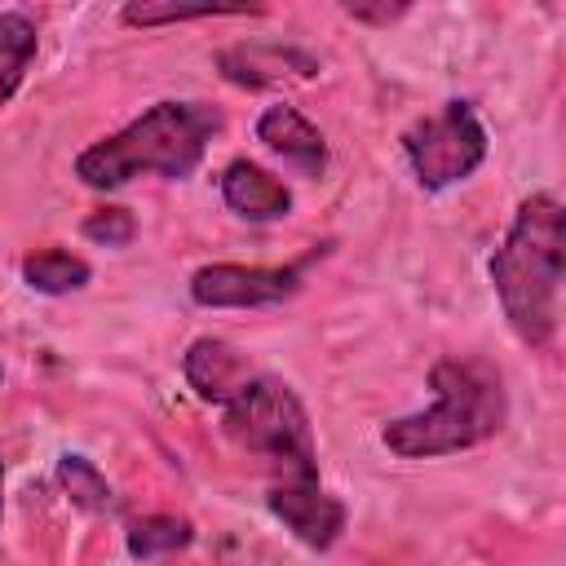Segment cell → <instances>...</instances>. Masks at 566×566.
I'll return each instance as SVG.
<instances>
[{"label": "cell", "mask_w": 566, "mask_h": 566, "mask_svg": "<svg viewBox=\"0 0 566 566\" xmlns=\"http://www.w3.org/2000/svg\"><path fill=\"white\" fill-rule=\"evenodd\" d=\"M217 190H221V203L243 221H283L292 212V190L252 159L226 164V172L217 177Z\"/></svg>", "instance_id": "9"}, {"label": "cell", "mask_w": 566, "mask_h": 566, "mask_svg": "<svg viewBox=\"0 0 566 566\" xmlns=\"http://www.w3.org/2000/svg\"><path fill=\"white\" fill-rule=\"evenodd\" d=\"M226 128L221 111L208 102H155L119 133L93 142L75 155V177L93 190H119L133 177H168L181 181L199 168L208 142Z\"/></svg>", "instance_id": "2"}, {"label": "cell", "mask_w": 566, "mask_h": 566, "mask_svg": "<svg viewBox=\"0 0 566 566\" xmlns=\"http://www.w3.org/2000/svg\"><path fill=\"white\" fill-rule=\"evenodd\" d=\"M354 22H371V27H389V22H398L402 13H407V4H363V0H345L340 4Z\"/></svg>", "instance_id": "18"}, {"label": "cell", "mask_w": 566, "mask_h": 566, "mask_svg": "<svg viewBox=\"0 0 566 566\" xmlns=\"http://www.w3.org/2000/svg\"><path fill=\"white\" fill-rule=\"evenodd\" d=\"M181 371H186L190 389H195L203 402H217V407H226V402L256 376V371L248 367V358H243L234 345L217 340V336H199V340L186 349Z\"/></svg>", "instance_id": "11"}, {"label": "cell", "mask_w": 566, "mask_h": 566, "mask_svg": "<svg viewBox=\"0 0 566 566\" xmlns=\"http://www.w3.org/2000/svg\"><path fill=\"white\" fill-rule=\"evenodd\" d=\"M486 150H491L486 128H482L473 102H464V97L442 102L438 115H424L402 133V155L424 190H447V186L473 177L482 168Z\"/></svg>", "instance_id": "5"}, {"label": "cell", "mask_w": 566, "mask_h": 566, "mask_svg": "<svg viewBox=\"0 0 566 566\" xmlns=\"http://www.w3.org/2000/svg\"><path fill=\"white\" fill-rule=\"evenodd\" d=\"M265 509L314 553H327L345 531V504L318 486V478H287L270 486Z\"/></svg>", "instance_id": "7"}, {"label": "cell", "mask_w": 566, "mask_h": 566, "mask_svg": "<svg viewBox=\"0 0 566 566\" xmlns=\"http://www.w3.org/2000/svg\"><path fill=\"white\" fill-rule=\"evenodd\" d=\"M93 279V265L66 248H44V252H31L22 261V283L40 296H66V292H80L84 283Z\"/></svg>", "instance_id": "12"}, {"label": "cell", "mask_w": 566, "mask_h": 566, "mask_svg": "<svg viewBox=\"0 0 566 566\" xmlns=\"http://www.w3.org/2000/svg\"><path fill=\"white\" fill-rule=\"evenodd\" d=\"M221 429L252 455L283 464L292 478H318L314 469V429L292 385L279 376H252L226 407Z\"/></svg>", "instance_id": "4"}, {"label": "cell", "mask_w": 566, "mask_h": 566, "mask_svg": "<svg viewBox=\"0 0 566 566\" xmlns=\"http://www.w3.org/2000/svg\"><path fill=\"white\" fill-rule=\"evenodd\" d=\"M433 402L424 411L398 416L380 429L385 451L402 460H433L482 447L509 420V394L491 363L478 358H438L429 367Z\"/></svg>", "instance_id": "3"}, {"label": "cell", "mask_w": 566, "mask_h": 566, "mask_svg": "<svg viewBox=\"0 0 566 566\" xmlns=\"http://www.w3.org/2000/svg\"><path fill=\"white\" fill-rule=\"evenodd\" d=\"M256 142L274 155H283L292 168H301L305 177H318L327 168V142L323 133L287 102H274L256 115Z\"/></svg>", "instance_id": "10"}, {"label": "cell", "mask_w": 566, "mask_h": 566, "mask_svg": "<svg viewBox=\"0 0 566 566\" xmlns=\"http://www.w3.org/2000/svg\"><path fill=\"white\" fill-rule=\"evenodd\" d=\"M486 270L517 340L548 345L557 332V292L566 270V212L548 190L517 203Z\"/></svg>", "instance_id": "1"}, {"label": "cell", "mask_w": 566, "mask_h": 566, "mask_svg": "<svg viewBox=\"0 0 566 566\" xmlns=\"http://www.w3.org/2000/svg\"><path fill=\"white\" fill-rule=\"evenodd\" d=\"M217 71H221V80H230L239 88H274V84H287V80H314L318 57L296 49V44L243 40V44H226L217 53Z\"/></svg>", "instance_id": "8"}, {"label": "cell", "mask_w": 566, "mask_h": 566, "mask_svg": "<svg viewBox=\"0 0 566 566\" xmlns=\"http://www.w3.org/2000/svg\"><path fill=\"white\" fill-rule=\"evenodd\" d=\"M190 539H195V531H190V522H186V517L150 513V517H142V522H133V526H128L124 548H128V557H133V562H155V557H164V553L186 548Z\"/></svg>", "instance_id": "15"}, {"label": "cell", "mask_w": 566, "mask_h": 566, "mask_svg": "<svg viewBox=\"0 0 566 566\" xmlns=\"http://www.w3.org/2000/svg\"><path fill=\"white\" fill-rule=\"evenodd\" d=\"M80 230H84V239H93L102 248H128L137 239V221H133L128 208H97V212L84 217Z\"/></svg>", "instance_id": "17"}, {"label": "cell", "mask_w": 566, "mask_h": 566, "mask_svg": "<svg viewBox=\"0 0 566 566\" xmlns=\"http://www.w3.org/2000/svg\"><path fill=\"white\" fill-rule=\"evenodd\" d=\"M301 265H234L217 261L190 274V301L203 310H256L296 296Z\"/></svg>", "instance_id": "6"}, {"label": "cell", "mask_w": 566, "mask_h": 566, "mask_svg": "<svg viewBox=\"0 0 566 566\" xmlns=\"http://www.w3.org/2000/svg\"><path fill=\"white\" fill-rule=\"evenodd\" d=\"M256 13L248 4H164V0H142V4H124V22L128 27H164V22H190V18H243Z\"/></svg>", "instance_id": "16"}, {"label": "cell", "mask_w": 566, "mask_h": 566, "mask_svg": "<svg viewBox=\"0 0 566 566\" xmlns=\"http://www.w3.org/2000/svg\"><path fill=\"white\" fill-rule=\"evenodd\" d=\"M0 517H4V460H0Z\"/></svg>", "instance_id": "19"}, {"label": "cell", "mask_w": 566, "mask_h": 566, "mask_svg": "<svg viewBox=\"0 0 566 566\" xmlns=\"http://www.w3.org/2000/svg\"><path fill=\"white\" fill-rule=\"evenodd\" d=\"M53 478H57L62 495H66L75 509H84V513H111V504H115L111 482H106V473H102V469H97L88 455H80V451L57 455Z\"/></svg>", "instance_id": "14"}, {"label": "cell", "mask_w": 566, "mask_h": 566, "mask_svg": "<svg viewBox=\"0 0 566 566\" xmlns=\"http://www.w3.org/2000/svg\"><path fill=\"white\" fill-rule=\"evenodd\" d=\"M40 49V31L27 13L9 9L0 13V102H9L22 88V75Z\"/></svg>", "instance_id": "13"}]
</instances>
